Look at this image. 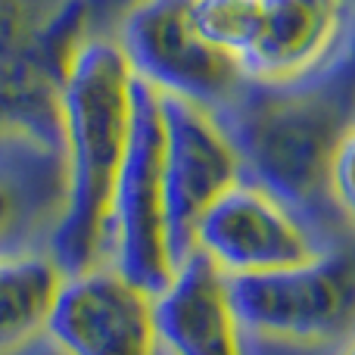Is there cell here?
I'll use <instances>...</instances> for the list:
<instances>
[{
  "label": "cell",
  "mask_w": 355,
  "mask_h": 355,
  "mask_svg": "<svg viewBox=\"0 0 355 355\" xmlns=\"http://www.w3.org/2000/svg\"><path fill=\"white\" fill-rule=\"evenodd\" d=\"M56 122L62 209L47 252L69 277L106 262L112 187L135 122V75L112 37H85L69 53L56 85Z\"/></svg>",
  "instance_id": "obj_1"
},
{
  "label": "cell",
  "mask_w": 355,
  "mask_h": 355,
  "mask_svg": "<svg viewBox=\"0 0 355 355\" xmlns=\"http://www.w3.org/2000/svg\"><path fill=\"white\" fill-rule=\"evenodd\" d=\"M218 122L237 147L243 178L275 190L306 218L318 212L334 147L355 122V28L302 78L246 81Z\"/></svg>",
  "instance_id": "obj_2"
},
{
  "label": "cell",
  "mask_w": 355,
  "mask_h": 355,
  "mask_svg": "<svg viewBox=\"0 0 355 355\" xmlns=\"http://www.w3.org/2000/svg\"><path fill=\"white\" fill-rule=\"evenodd\" d=\"M240 327L284 343H331L355 331V250L324 246L309 262L227 277Z\"/></svg>",
  "instance_id": "obj_3"
},
{
  "label": "cell",
  "mask_w": 355,
  "mask_h": 355,
  "mask_svg": "<svg viewBox=\"0 0 355 355\" xmlns=\"http://www.w3.org/2000/svg\"><path fill=\"white\" fill-rule=\"evenodd\" d=\"M106 262H112L128 281L153 296L166 290L178 271L168 240L166 181H162L159 94H153L137 78L128 150L112 187Z\"/></svg>",
  "instance_id": "obj_4"
},
{
  "label": "cell",
  "mask_w": 355,
  "mask_h": 355,
  "mask_svg": "<svg viewBox=\"0 0 355 355\" xmlns=\"http://www.w3.org/2000/svg\"><path fill=\"white\" fill-rule=\"evenodd\" d=\"M112 41L141 85L215 116L246 85L237 60L202 41L190 19V0H137Z\"/></svg>",
  "instance_id": "obj_5"
},
{
  "label": "cell",
  "mask_w": 355,
  "mask_h": 355,
  "mask_svg": "<svg viewBox=\"0 0 355 355\" xmlns=\"http://www.w3.org/2000/svg\"><path fill=\"white\" fill-rule=\"evenodd\" d=\"M321 250L306 215L250 178L227 187L206 209L193 234V252L206 256L225 277L290 268Z\"/></svg>",
  "instance_id": "obj_6"
},
{
  "label": "cell",
  "mask_w": 355,
  "mask_h": 355,
  "mask_svg": "<svg viewBox=\"0 0 355 355\" xmlns=\"http://www.w3.org/2000/svg\"><path fill=\"white\" fill-rule=\"evenodd\" d=\"M159 116L168 240L178 268L193 256V234L206 209L243 178V162L215 112L159 97Z\"/></svg>",
  "instance_id": "obj_7"
},
{
  "label": "cell",
  "mask_w": 355,
  "mask_h": 355,
  "mask_svg": "<svg viewBox=\"0 0 355 355\" xmlns=\"http://www.w3.org/2000/svg\"><path fill=\"white\" fill-rule=\"evenodd\" d=\"M44 334L62 355H156V296L100 262L62 277Z\"/></svg>",
  "instance_id": "obj_8"
},
{
  "label": "cell",
  "mask_w": 355,
  "mask_h": 355,
  "mask_svg": "<svg viewBox=\"0 0 355 355\" xmlns=\"http://www.w3.org/2000/svg\"><path fill=\"white\" fill-rule=\"evenodd\" d=\"M343 0H256V19L243 53L246 81H293L318 69L349 31Z\"/></svg>",
  "instance_id": "obj_9"
},
{
  "label": "cell",
  "mask_w": 355,
  "mask_h": 355,
  "mask_svg": "<svg viewBox=\"0 0 355 355\" xmlns=\"http://www.w3.org/2000/svg\"><path fill=\"white\" fill-rule=\"evenodd\" d=\"M62 209L60 141L37 135H0V256L35 250L53 234Z\"/></svg>",
  "instance_id": "obj_10"
},
{
  "label": "cell",
  "mask_w": 355,
  "mask_h": 355,
  "mask_svg": "<svg viewBox=\"0 0 355 355\" xmlns=\"http://www.w3.org/2000/svg\"><path fill=\"white\" fill-rule=\"evenodd\" d=\"M156 331L172 355H243V327L231 306L227 277L193 252L156 293Z\"/></svg>",
  "instance_id": "obj_11"
},
{
  "label": "cell",
  "mask_w": 355,
  "mask_h": 355,
  "mask_svg": "<svg viewBox=\"0 0 355 355\" xmlns=\"http://www.w3.org/2000/svg\"><path fill=\"white\" fill-rule=\"evenodd\" d=\"M62 277L47 250L0 256V355L47 331Z\"/></svg>",
  "instance_id": "obj_12"
},
{
  "label": "cell",
  "mask_w": 355,
  "mask_h": 355,
  "mask_svg": "<svg viewBox=\"0 0 355 355\" xmlns=\"http://www.w3.org/2000/svg\"><path fill=\"white\" fill-rule=\"evenodd\" d=\"M190 19L202 41L237 60L256 19V0H190Z\"/></svg>",
  "instance_id": "obj_13"
},
{
  "label": "cell",
  "mask_w": 355,
  "mask_h": 355,
  "mask_svg": "<svg viewBox=\"0 0 355 355\" xmlns=\"http://www.w3.org/2000/svg\"><path fill=\"white\" fill-rule=\"evenodd\" d=\"M327 202L337 209L346 225L355 227V122L334 147L327 166Z\"/></svg>",
  "instance_id": "obj_14"
},
{
  "label": "cell",
  "mask_w": 355,
  "mask_h": 355,
  "mask_svg": "<svg viewBox=\"0 0 355 355\" xmlns=\"http://www.w3.org/2000/svg\"><path fill=\"white\" fill-rule=\"evenodd\" d=\"M343 355H355V340H352L349 346H346V352H343Z\"/></svg>",
  "instance_id": "obj_15"
},
{
  "label": "cell",
  "mask_w": 355,
  "mask_h": 355,
  "mask_svg": "<svg viewBox=\"0 0 355 355\" xmlns=\"http://www.w3.org/2000/svg\"><path fill=\"white\" fill-rule=\"evenodd\" d=\"M343 3H346V6H349V10H352V6H355V0H343Z\"/></svg>",
  "instance_id": "obj_16"
}]
</instances>
